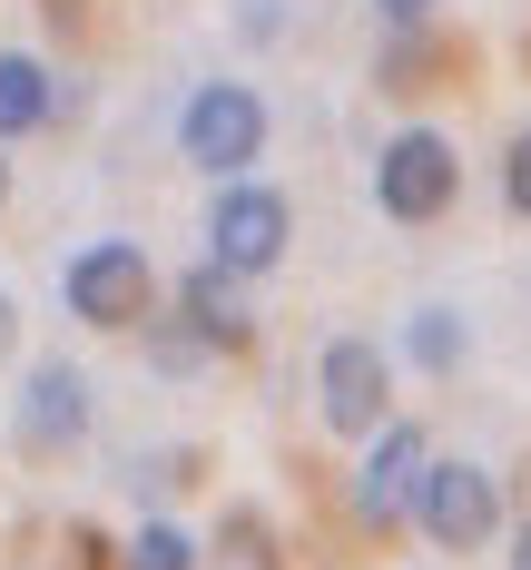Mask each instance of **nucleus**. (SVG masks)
<instances>
[{
    "mask_svg": "<svg viewBox=\"0 0 531 570\" xmlns=\"http://www.w3.org/2000/svg\"><path fill=\"white\" fill-rule=\"evenodd\" d=\"M423 531H433V551H482V541L502 531L492 472H482V462H433V482H423Z\"/></svg>",
    "mask_w": 531,
    "mask_h": 570,
    "instance_id": "5",
    "label": "nucleus"
},
{
    "mask_svg": "<svg viewBox=\"0 0 531 570\" xmlns=\"http://www.w3.org/2000/svg\"><path fill=\"white\" fill-rule=\"evenodd\" d=\"M0 187H10V168H0Z\"/></svg>",
    "mask_w": 531,
    "mask_h": 570,
    "instance_id": "18",
    "label": "nucleus"
},
{
    "mask_svg": "<svg viewBox=\"0 0 531 570\" xmlns=\"http://www.w3.org/2000/svg\"><path fill=\"white\" fill-rule=\"evenodd\" d=\"M404 344H413V364H423V374H453V364H463V315H443V305H423Z\"/></svg>",
    "mask_w": 531,
    "mask_h": 570,
    "instance_id": "11",
    "label": "nucleus"
},
{
    "mask_svg": "<svg viewBox=\"0 0 531 570\" xmlns=\"http://www.w3.org/2000/svg\"><path fill=\"white\" fill-rule=\"evenodd\" d=\"M502 197L531 217V138H512V158H502Z\"/></svg>",
    "mask_w": 531,
    "mask_h": 570,
    "instance_id": "13",
    "label": "nucleus"
},
{
    "mask_svg": "<svg viewBox=\"0 0 531 570\" xmlns=\"http://www.w3.org/2000/svg\"><path fill=\"white\" fill-rule=\"evenodd\" d=\"M315 394H325V423H335V433H384V354H374L364 335L325 344Z\"/></svg>",
    "mask_w": 531,
    "mask_h": 570,
    "instance_id": "7",
    "label": "nucleus"
},
{
    "mask_svg": "<svg viewBox=\"0 0 531 570\" xmlns=\"http://www.w3.org/2000/svg\"><path fill=\"white\" fill-rule=\"evenodd\" d=\"M286 197L276 187H246V177H227V197H217V217H207V246L227 256L236 276H266L276 256H286Z\"/></svg>",
    "mask_w": 531,
    "mask_h": 570,
    "instance_id": "6",
    "label": "nucleus"
},
{
    "mask_svg": "<svg viewBox=\"0 0 531 570\" xmlns=\"http://www.w3.org/2000/svg\"><path fill=\"white\" fill-rule=\"evenodd\" d=\"M423 482H433V443H423V423H384L374 453L354 462V512L374 521V531H394L404 512H423Z\"/></svg>",
    "mask_w": 531,
    "mask_h": 570,
    "instance_id": "3",
    "label": "nucleus"
},
{
    "mask_svg": "<svg viewBox=\"0 0 531 570\" xmlns=\"http://www.w3.org/2000/svg\"><path fill=\"white\" fill-rule=\"evenodd\" d=\"M453 187H463V168H453V148H443L433 128H394V138H384V158H374V197H384L394 227H433V217L453 207Z\"/></svg>",
    "mask_w": 531,
    "mask_h": 570,
    "instance_id": "2",
    "label": "nucleus"
},
{
    "mask_svg": "<svg viewBox=\"0 0 531 570\" xmlns=\"http://www.w3.org/2000/svg\"><path fill=\"white\" fill-rule=\"evenodd\" d=\"M522 570H531V531H522Z\"/></svg>",
    "mask_w": 531,
    "mask_h": 570,
    "instance_id": "17",
    "label": "nucleus"
},
{
    "mask_svg": "<svg viewBox=\"0 0 531 570\" xmlns=\"http://www.w3.org/2000/svg\"><path fill=\"white\" fill-rule=\"evenodd\" d=\"M59 109V79L40 69L30 50H0V138H20V128H40Z\"/></svg>",
    "mask_w": 531,
    "mask_h": 570,
    "instance_id": "10",
    "label": "nucleus"
},
{
    "mask_svg": "<svg viewBox=\"0 0 531 570\" xmlns=\"http://www.w3.org/2000/svg\"><path fill=\"white\" fill-rule=\"evenodd\" d=\"M177 148H187V168H207V177H246L256 148H266V99L236 89V79H207L187 99V118H177Z\"/></svg>",
    "mask_w": 531,
    "mask_h": 570,
    "instance_id": "1",
    "label": "nucleus"
},
{
    "mask_svg": "<svg viewBox=\"0 0 531 570\" xmlns=\"http://www.w3.org/2000/svg\"><path fill=\"white\" fill-rule=\"evenodd\" d=\"M148 295H158V276H148V256H138L128 236L69 256V315H79V325H109V335H118V325L148 315Z\"/></svg>",
    "mask_w": 531,
    "mask_h": 570,
    "instance_id": "4",
    "label": "nucleus"
},
{
    "mask_svg": "<svg viewBox=\"0 0 531 570\" xmlns=\"http://www.w3.org/2000/svg\"><path fill=\"white\" fill-rule=\"evenodd\" d=\"M79 433H89V374L40 364L30 394H20V443H30V453H59V443H79Z\"/></svg>",
    "mask_w": 531,
    "mask_h": 570,
    "instance_id": "8",
    "label": "nucleus"
},
{
    "mask_svg": "<svg viewBox=\"0 0 531 570\" xmlns=\"http://www.w3.org/2000/svg\"><path fill=\"white\" fill-rule=\"evenodd\" d=\"M187 325H197L207 344H246V335H256V315H246V295H236L227 256H207V266L187 276Z\"/></svg>",
    "mask_w": 531,
    "mask_h": 570,
    "instance_id": "9",
    "label": "nucleus"
},
{
    "mask_svg": "<svg viewBox=\"0 0 531 570\" xmlns=\"http://www.w3.org/2000/svg\"><path fill=\"white\" fill-rule=\"evenodd\" d=\"M40 10H50V20H69V10H79V0H40Z\"/></svg>",
    "mask_w": 531,
    "mask_h": 570,
    "instance_id": "16",
    "label": "nucleus"
},
{
    "mask_svg": "<svg viewBox=\"0 0 531 570\" xmlns=\"http://www.w3.org/2000/svg\"><path fill=\"white\" fill-rule=\"evenodd\" d=\"M10 335H20V315H10V295H0V354H10Z\"/></svg>",
    "mask_w": 531,
    "mask_h": 570,
    "instance_id": "15",
    "label": "nucleus"
},
{
    "mask_svg": "<svg viewBox=\"0 0 531 570\" xmlns=\"http://www.w3.org/2000/svg\"><path fill=\"white\" fill-rule=\"evenodd\" d=\"M374 10H384V20H423L433 0H374Z\"/></svg>",
    "mask_w": 531,
    "mask_h": 570,
    "instance_id": "14",
    "label": "nucleus"
},
{
    "mask_svg": "<svg viewBox=\"0 0 531 570\" xmlns=\"http://www.w3.org/2000/svg\"><path fill=\"white\" fill-rule=\"evenodd\" d=\"M118 570H197V551H187V531H168V521H148L138 541H128V561Z\"/></svg>",
    "mask_w": 531,
    "mask_h": 570,
    "instance_id": "12",
    "label": "nucleus"
}]
</instances>
